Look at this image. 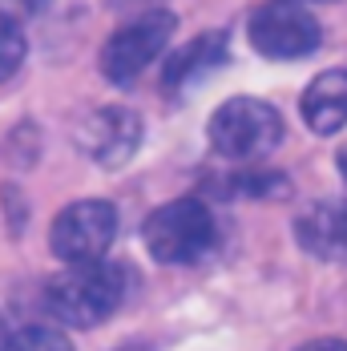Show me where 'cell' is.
<instances>
[{
	"instance_id": "cell-3",
	"label": "cell",
	"mask_w": 347,
	"mask_h": 351,
	"mask_svg": "<svg viewBox=\"0 0 347 351\" xmlns=\"http://www.w3.org/2000/svg\"><path fill=\"white\" fill-rule=\"evenodd\" d=\"M141 243L154 263H194L214 246V214L198 198H174L141 222Z\"/></svg>"
},
{
	"instance_id": "cell-10",
	"label": "cell",
	"mask_w": 347,
	"mask_h": 351,
	"mask_svg": "<svg viewBox=\"0 0 347 351\" xmlns=\"http://www.w3.org/2000/svg\"><path fill=\"white\" fill-rule=\"evenodd\" d=\"M226 61V36L222 33H202L198 40H190L186 49H174L166 61V81L170 85H190L202 81L206 73H214Z\"/></svg>"
},
{
	"instance_id": "cell-7",
	"label": "cell",
	"mask_w": 347,
	"mask_h": 351,
	"mask_svg": "<svg viewBox=\"0 0 347 351\" xmlns=\"http://www.w3.org/2000/svg\"><path fill=\"white\" fill-rule=\"evenodd\" d=\"M81 145L101 166H125L141 145V117L134 109H121V106L101 109V113H93L85 121Z\"/></svg>"
},
{
	"instance_id": "cell-8",
	"label": "cell",
	"mask_w": 347,
	"mask_h": 351,
	"mask_svg": "<svg viewBox=\"0 0 347 351\" xmlns=\"http://www.w3.org/2000/svg\"><path fill=\"white\" fill-rule=\"evenodd\" d=\"M299 246L323 263H347V198H323L295 218Z\"/></svg>"
},
{
	"instance_id": "cell-2",
	"label": "cell",
	"mask_w": 347,
	"mask_h": 351,
	"mask_svg": "<svg viewBox=\"0 0 347 351\" xmlns=\"http://www.w3.org/2000/svg\"><path fill=\"white\" fill-rule=\"evenodd\" d=\"M214 154L230 162H259L283 141V117L271 101L259 97H230L214 109L206 125Z\"/></svg>"
},
{
	"instance_id": "cell-17",
	"label": "cell",
	"mask_w": 347,
	"mask_h": 351,
	"mask_svg": "<svg viewBox=\"0 0 347 351\" xmlns=\"http://www.w3.org/2000/svg\"><path fill=\"white\" fill-rule=\"evenodd\" d=\"M125 351H149V348H145V343H130Z\"/></svg>"
},
{
	"instance_id": "cell-9",
	"label": "cell",
	"mask_w": 347,
	"mask_h": 351,
	"mask_svg": "<svg viewBox=\"0 0 347 351\" xmlns=\"http://www.w3.org/2000/svg\"><path fill=\"white\" fill-rule=\"evenodd\" d=\"M303 121L319 138H331L347 125V69H327L319 73L299 97Z\"/></svg>"
},
{
	"instance_id": "cell-13",
	"label": "cell",
	"mask_w": 347,
	"mask_h": 351,
	"mask_svg": "<svg viewBox=\"0 0 347 351\" xmlns=\"http://www.w3.org/2000/svg\"><path fill=\"white\" fill-rule=\"evenodd\" d=\"M49 0H0V16H12V21H29L45 8Z\"/></svg>"
},
{
	"instance_id": "cell-11",
	"label": "cell",
	"mask_w": 347,
	"mask_h": 351,
	"mask_svg": "<svg viewBox=\"0 0 347 351\" xmlns=\"http://www.w3.org/2000/svg\"><path fill=\"white\" fill-rule=\"evenodd\" d=\"M25 53H29V45H25V33H21V21L0 16V85L25 65Z\"/></svg>"
},
{
	"instance_id": "cell-18",
	"label": "cell",
	"mask_w": 347,
	"mask_h": 351,
	"mask_svg": "<svg viewBox=\"0 0 347 351\" xmlns=\"http://www.w3.org/2000/svg\"><path fill=\"white\" fill-rule=\"evenodd\" d=\"M299 4H331V0H299Z\"/></svg>"
},
{
	"instance_id": "cell-1",
	"label": "cell",
	"mask_w": 347,
	"mask_h": 351,
	"mask_svg": "<svg viewBox=\"0 0 347 351\" xmlns=\"http://www.w3.org/2000/svg\"><path fill=\"white\" fill-rule=\"evenodd\" d=\"M130 271L117 263H69V271H61L49 282V311L69 323V327H101L125 299Z\"/></svg>"
},
{
	"instance_id": "cell-15",
	"label": "cell",
	"mask_w": 347,
	"mask_h": 351,
	"mask_svg": "<svg viewBox=\"0 0 347 351\" xmlns=\"http://www.w3.org/2000/svg\"><path fill=\"white\" fill-rule=\"evenodd\" d=\"M12 348V331H8V323H4V315H0V351Z\"/></svg>"
},
{
	"instance_id": "cell-12",
	"label": "cell",
	"mask_w": 347,
	"mask_h": 351,
	"mask_svg": "<svg viewBox=\"0 0 347 351\" xmlns=\"http://www.w3.org/2000/svg\"><path fill=\"white\" fill-rule=\"evenodd\" d=\"M8 351H73V343L53 327H25V331L12 335Z\"/></svg>"
},
{
	"instance_id": "cell-6",
	"label": "cell",
	"mask_w": 347,
	"mask_h": 351,
	"mask_svg": "<svg viewBox=\"0 0 347 351\" xmlns=\"http://www.w3.org/2000/svg\"><path fill=\"white\" fill-rule=\"evenodd\" d=\"M117 234V210L105 198H81L53 218L49 243L61 263H93L105 258V250Z\"/></svg>"
},
{
	"instance_id": "cell-16",
	"label": "cell",
	"mask_w": 347,
	"mask_h": 351,
	"mask_svg": "<svg viewBox=\"0 0 347 351\" xmlns=\"http://www.w3.org/2000/svg\"><path fill=\"white\" fill-rule=\"evenodd\" d=\"M339 170H344V178H347V145L339 149Z\"/></svg>"
},
{
	"instance_id": "cell-5",
	"label": "cell",
	"mask_w": 347,
	"mask_h": 351,
	"mask_svg": "<svg viewBox=\"0 0 347 351\" xmlns=\"http://www.w3.org/2000/svg\"><path fill=\"white\" fill-rule=\"evenodd\" d=\"M250 45L267 61H303L323 40V29L299 0H271L250 16Z\"/></svg>"
},
{
	"instance_id": "cell-4",
	"label": "cell",
	"mask_w": 347,
	"mask_h": 351,
	"mask_svg": "<svg viewBox=\"0 0 347 351\" xmlns=\"http://www.w3.org/2000/svg\"><path fill=\"white\" fill-rule=\"evenodd\" d=\"M174 25H178L174 12H162V8H158V12H141L138 21L121 25L101 49V73L113 81V85L138 81L141 73L170 49Z\"/></svg>"
},
{
	"instance_id": "cell-14",
	"label": "cell",
	"mask_w": 347,
	"mask_h": 351,
	"mask_svg": "<svg viewBox=\"0 0 347 351\" xmlns=\"http://www.w3.org/2000/svg\"><path fill=\"white\" fill-rule=\"evenodd\" d=\"M295 351H347V343L344 339H311V343H303Z\"/></svg>"
}]
</instances>
